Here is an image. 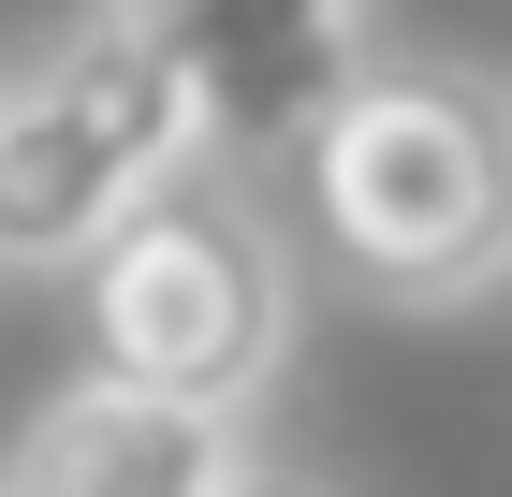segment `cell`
I'll return each mask as SVG.
<instances>
[{
	"mask_svg": "<svg viewBox=\"0 0 512 497\" xmlns=\"http://www.w3.org/2000/svg\"><path fill=\"white\" fill-rule=\"evenodd\" d=\"M322 264L381 307H483L512 278V88L469 59H366L293 132Z\"/></svg>",
	"mask_w": 512,
	"mask_h": 497,
	"instance_id": "cell-1",
	"label": "cell"
},
{
	"mask_svg": "<svg viewBox=\"0 0 512 497\" xmlns=\"http://www.w3.org/2000/svg\"><path fill=\"white\" fill-rule=\"evenodd\" d=\"M176 59L205 147H293L366 74V0H118Z\"/></svg>",
	"mask_w": 512,
	"mask_h": 497,
	"instance_id": "cell-4",
	"label": "cell"
},
{
	"mask_svg": "<svg viewBox=\"0 0 512 497\" xmlns=\"http://www.w3.org/2000/svg\"><path fill=\"white\" fill-rule=\"evenodd\" d=\"M0 497H15V468H0Z\"/></svg>",
	"mask_w": 512,
	"mask_h": 497,
	"instance_id": "cell-7",
	"label": "cell"
},
{
	"mask_svg": "<svg viewBox=\"0 0 512 497\" xmlns=\"http://www.w3.org/2000/svg\"><path fill=\"white\" fill-rule=\"evenodd\" d=\"M191 147L205 117L176 88V59L103 0L59 59L0 88V264H88L161 176H191Z\"/></svg>",
	"mask_w": 512,
	"mask_h": 497,
	"instance_id": "cell-3",
	"label": "cell"
},
{
	"mask_svg": "<svg viewBox=\"0 0 512 497\" xmlns=\"http://www.w3.org/2000/svg\"><path fill=\"white\" fill-rule=\"evenodd\" d=\"M220 497H337V483H308V468H235Z\"/></svg>",
	"mask_w": 512,
	"mask_h": 497,
	"instance_id": "cell-6",
	"label": "cell"
},
{
	"mask_svg": "<svg viewBox=\"0 0 512 497\" xmlns=\"http://www.w3.org/2000/svg\"><path fill=\"white\" fill-rule=\"evenodd\" d=\"M235 410H176L132 381H74L44 395L15 439V497H220L235 483Z\"/></svg>",
	"mask_w": 512,
	"mask_h": 497,
	"instance_id": "cell-5",
	"label": "cell"
},
{
	"mask_svg": "<svg viewBox=\"0 0 512 497\" xmlns=\"http://www.w3.org/2000/svg\"><path fill=\"white\" fill-rule=\"evenodd\" d=\"M88 381L176 395V410H249L293 351V264L235 191L161 176L103 249H88Z\"/></svg>",
	"mask_w": 512,
	"mask_h": 497,
	"instance_id": "cell-2",
	"label": "cell"
}]
</instances>
